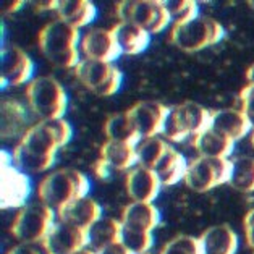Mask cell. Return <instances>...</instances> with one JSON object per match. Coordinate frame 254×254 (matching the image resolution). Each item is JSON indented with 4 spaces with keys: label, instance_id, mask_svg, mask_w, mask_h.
<instances>
[{
    "label": "cell",
    "instance_id": "cell-1",
    "mask_svg": "<svg viewBox=\"0 0 254 254\" xmlns=\"http://www.w3.org/2000/svg\"><path fill=\"white\" fill-rule=\"evenodd\" d=\"M71 139V127L64 119L34 123L11 154L16 169L26 175L51 169L60 147Z\"/></svg>",
    "mask_w": 254,
    "mask_h": 254
},
{
    "label": "cell",
    "instance_id": "cell-2",
    "mask_svg": "<svg viewBox=\"0 0 254 254\" xmlns=\"http://www.w3.org/2000/svg\"><path fill=\"white\" fill-rule=\"evenodd\" d=\"M79 31L62 20L49 21L39 33V49L52 65L76 68L79 59Z\"/></svg>",
    "mask_w": 254,
    "mask_h": 254
},
{
    "label": "cell",
    "instance_id": "cell-3",
    "mask_svg": "<svg viewBox=\"0 0 254 254\" xmlns=\"http://www.w3.org/2000/svg\"><path fill=\"white\" fill-rule=\"evenodd\" d=\"M88 191L89 182L81 172L75 169H60L49 173L39 183L38 196L39 201L59 212L68 204L86 197Z\"/></svg>",
    "mask_w": 254,
    "mask_h": 254
},
{
    "label": "cell",
    "instance_id": "cell-4",
    "mask_svg": "<svg viewBox=\"0 0 254 254\" xmlns=\"http://www.w3.org/2000/svg\"><path fill=\"white\" fill-rule=\"evenodd\" d=\"M28 107L41 122L59 120L65 115L68 97L54 76H38L31 79L26 88Z\"/></svg>",
    "mask_w": 254,
    "mask_h": 254
},
{
    "label": "cell",
    "instance_id": "cell-5",
    "mask_svg": "<svg viewBox=\"0 0 254 254\" xmlns=\"http://www.w3.org/2000/svg\"><path fill=\"white\" fill-rule=\"evenodd\" d=\"M55 214L57 212L42 201H29L18 210L10 232L20 243L42 241L55 225Z\"/></svg>",
    "mask_w": 254,
    "mask_h": 254
},
{
    "label": "cell",
    "instance_id": "cell-6",
    "mask_svg": "<svg viewBox=\"0 0 254 254\" xmlns=\"http://www.w3.org/2000/svg\"><path fill=\"white\" fill-rule=\"evenodd\" d=\"M210 123V110L196 102H183L173 105L167 115L162 136L173 142L193 139L206 131Z\"/></svg>",
    "mask_w": 254,
    "mask_h": 254
},
{
    "label": "cell",
    "instance_id": "cell-7",
    "mask_svg": "<svg viewBox=\"0 0 254 254\" xmlns=\"http://www.w3.org/2000/svg\"><path fill=\"white\" fill-rule=\"evenodd\" d=\"M170 38L173 44L183 52H199L224 39L225 29L217 20L197 16L188 23L175 24L172 28Z\"/></svg>",
    "mask_w": 254,
    "mask_h": 254
},
{
    "label": "cell",
    "instance_id": "cell-8",
    "mask_svg": "<svg viewBox=\"0 0 254 254\" xmlns=\"http://www.w3.org/2000/svg\"><path fill=\"white\" fill-rule=\"evenodd\" d=\"M232 172V160L217 157H196L188 164L185 172V185L196 193H207L219 185L228 183Z\"/></svg>",
    "mask_w": 254,
    "mask_h": 254
},
{
    "label": "cell",
    "instance_id": "cell-9",
    "mask_svg": "<svg viewBox=\"0 0 254 254\" xmlns=\"http://www.w3.org/2000/svg\"><path fill=\"white\" fill-rule=\"evenodd\" d=\"M117 16L120 21L133 23L149 34L164 31L170 23V16L164 2L157 0H125L117 5Z\"/></svg>",
    "mask_w": 254,
    "mask_h": 254
},
{
    "label": "cell",
    "instance_id": "cell-10",
    "mask_svg": "<svg viewBox=\"0 0 254 254\" xmlns=\"http://www.w3.org/2000/svg\"><path fill=\"white\" fill-rule=\"evenodd\" d=\"M75 75L84 88L101 97L115 94L120 89L123 79L122 71L115 65L109 64V62L88 59H81L75 68Z\"/></svg>",
    "mask_w": 254,
    "mask_h": 254
},
{
    "label": "cell",
    "instance_id": "cell-11",
    "mask_svg": "<svg viewBox=\"0 0 254 254\" xmlns=\"http://www.w3.org/2000/svg\"><path fill=\"white\" fill-rule=\"evenodd\" d=\"M0 206L2 209L23 207L31 194V180L24 172L16 169L7 152H0Z\"/></svg>",
    "mask_w": 254,
    "mask_h": 254
},
{
    "label": "cell",
    "instance_id": "cell-12",
    "mask_svg": "<svg viewBox=\"0 0 254 254\" xmlns=\"http://www.w3.org/2000/svg\"><path fill=\"white\" fill-rule=\"evenodd\" d=\"M134 165L136 160V144L120 141H107L104 142L96 160L94 172L99 178L109 177L112 172H128Z\"/></svg>",
    "mask_w": 254,
    "mask_h": 254
},
{
    "label": "cell",
    "instance_id": "cell-13",
    "mask_svg": "<svg viewBox=\"0 0 254 254\" xmlns=\"http://www.w3.org/2000/svg\"><path fill=\"white\" fill-rule=\"evenodd\" d=\"M170 107L156 101H139L128 112L139 139L162 134Z\"/></svg>",
    "mask_w": 254,
    "mask_h": 254
},
{
    "label": "cell",
    "instance_id": "cell-14",
    "mask_svg": "<svg viewBox=\"0 0 254 254\" xmlns=\"http://www.w3.org/2000/svg\"><path fill=\"white\" fill-rule=\"evenodd\" d=\"M33 60L23 49L7 46L0 55V79L3 86H21L31 81L33 76Z\"/></svg>",
    "mask_w": 254,
    "mask_h": 254
},
{
    "label": "cell",
    "instance_id": "cell-15",
    "mask_svg": "<svg viewBox=\"0 0 254 254\" xmlns=\"http://www.w3.org/2000/svg\"><path fill=\"white\" fill-rule=\"evenodd\" d=\"M31 109L21 101L13 97L3 99L0 104V134L3 139L23 138L33 125H31Z\"/></svg>",
    "mask_w": 254,
    "mask_h": 254
},
{
    "label": "cell",
    "instance_id": "cell-16",
    "mask_svg": "<svg viewBox=\"0 0 254 254\" xmlns=\"http://www.w3.org/2000/svg\"><path fill=\"white\" fill-rule=\"evenodd\" d=\"M79 54L88 60H99L112 64L122 55L112 29L94 28L84 33L79 39Z\"/></svg>",
    "mask_w": 254,
    "mask_h": 254
},
{
    "label": "cell",
    "instance_id": "cell-17",
    "mask_svg": "<svg viewBox=\"0 0 254 254\" xmlns=\"http://www.w3.org/2000/svg\"><path fill=\"white\" fill-rule=\"evenodd\" d=\"M127 193L134 202H151L156 199L160 188L157 175L152 170L142 165H134L131 170L127 172L125 177Z\"/></svg>",
    "mask_w": 254,
    "mask_h": 254
},
{
    "label": "cell",
    "instance_id": "cell-18",
    "mask_svg": "<svg viewBox=\"0 0 254 254\" xmlns=\"http://www.w3.org/2000/svg\"><path fill=\"white\" fill-rule=\"evenodd\" d=\"M46 243L54 254H71L88 246V232L57 219L49 237L46 238Z\"/></svg>",
    "mask_w": 254,
    "mask_h": 254
},
{
    "label": "cell",
    "instance_id": "cell-19",
    "mask_svg": "<svg viewBox=\"0 0 254 254\" xmlns=\"http://www.w3.org/2000/svg\"><path fill=\"white\" fill-rule=\"evenodd\" d=\"M209 128L232 141H240L253 129L245 114L238 109H222L210 112Z\"/></svg>",
    "mask_w": 254,
    "mask_h": 254
},
{
    "label": "cell",
    "instance_id": "cell-20",
    "mask_svg": "<svg viewBox=\"0 0 254 254\" xmlns=\"http://www.w3.org/2000/svg\"><path fill=\"white\" fill-rule=\"evenodd\" d=\"M102 217L101 206L91 197H81L57 212V219L68 225L78 227L88 232L89 228Z\"/></svg>",
    "mask_w": 254,
    "mask_h": 254
},
{
    "label": "cell",
    "instance_id": "cell-21",
    "mask_svg": "<svg viewBox=\"0 0 254 254\" xmlns=\"http://www.w3.org/2000/svg\"><path fill=\"white\" fill-rule=\"evenodd\" d=\"M202 254H235L238 250V237L227 224L209 227L199 237Z\"/></svg>",
    "mask_w": 254,
    "mask_h": 254
},
{
    "label": "cell",
    "instance_id": "cell-22",
    "mask_svg": "<svg viewBox=\"0 0 254 254\" xmlns=\"http://www.w3.org/2000/svg\"><path fill=\"white\" fill-rule=\"evenodd\" d=\"M160 214L157 207L151 202H134L127 204L122 210V225L134 228V230L149 232L159 225Z\"/></svg>",
    "mask_w": 254,
    "mask_h": 254
},
{
    "label": "cell",
    "instance_id": "cell-23",
    "mask_svg": "<svg viewBox=\"0 0 254 254\" xmlns=\"http://www.w3.org/2000/svg\"><path fill=\"white\" fill-rule=\"evenodd\" d=\"M112 33L120 52L125 55H136L144 52L151 41L149 33H146L142 28L128 21H119L112 28Z\"/></svg>",
    "mask_w": 254,
    "mask_h": 254
},
{
    "label": "cell",
    "instance_id": "cell-24",
    "mask_svg": "<svg viewBox=\"0 0 254 254\" xmlns=\"http://www.w3.org/2000/svg\"><path fill=\"white\" fill-rule=\"evenodd\" d=\"M122 241V220L101 217L88 230V248L99 253L110 245Z\"/></svg>",
    "mask_w": 254,
    "mask_h": 254
},
{
    "label": "cell",
    "instance_id": "cell-25",
    "mask_svg": "<svg viewBox=\"0 0 254 254\" xmlns=\"http://www.w3.org/2000/svg\"><path fill=\"white\" fill-rule=\"evenodd\" d=\"M194 149L199 152L202 157H217V159H228L232 156L235 141L225 138L219 133H215L214 129L207 128L206 131L194 136L191 139Z\"/></svg>",
    "mask_w": 254,
    "mask_h": 254
},
{
    "label": "cell",
    "instance_id": "cell-26",
    "mask_svg": "<svg viewBox=\"0 0 254 254\" xmlns=\"http://www.w3.org/2000/svg\"><path fill=\"white\" fill-rule=\"evenodd\" d=\"M59 20L68 23L73 28L88 26L96 20L97 10L89 0H60L57 5Z\"/></svg>",
    "mask_w": 254,
    "mask_h": 254
},
{
    "label": "cell",
    "instance_id": "cell-27",
    "mask_svg": "<svg viewBox=\"0 0 254 254\" xmlns=\"http://www.w3.org/2000/svg\"><path fill=\"white\" fill-rule=\"evenodd\" d=\"M187 169H188V164H187V160H185V157L170 146L152 172L157 175L162 187H170V185H175L180 180H183Z\"/></svg>",
    "mask_w": 254,
    "mask_h": 254
},
{
    "label": "cell",
    "instance_id": "cell-28",
    "mask_svg": "<svg viewBox=\"0 0 254 254\" xmlns=\"http://www.w3.org/2000/svg\"><path fill=\"white\" fill-rule=\"evenodd\" d=\"M228 185L240 193H254V159L240 156L232 160Z\"/></svg>",
    "mask_w": 254,
    "mask_h": 254
},
{
    "label": "cell",
    "instance_id": "cell-29",
    "mask_svg": "<svg viewBox=\"0 0 254 254\" xmlns=\"http://www.w3.org/2000/svg\"><path fill=\"white\" fill-rule=\"evenodd\" d=\"M169 147L170 144L164 138H160V136L139 139V142L136 144V160H138V165L154 170Z\"/></svg>",
    "mask_w": 254,
    "mask_h": 254
},
{
    "label": "cell",
    "instance_id": "cell-30",
    "mask_svg": "<svg viewBox=\"0 0 254 254\" xmlns=\"http://www.w3.org/2000/svg\"><path fill=\"white\" fill-rule=\"evenodd\" d=\"M107 141H120V142H129V144H138L139 136L136 133L131 120H129L128 112L115 114L109 117L104 127Z\"/></svg>",
    "mask_w": 254,
    "mask_h": 254
},
{
    "label": "cell",
    "instance_id": "cell-31",
    "mask_svg": "<svg viewBox=\"0 0 254 254\" xmlns=\"http://www.w3.org/2000/svg\"><path fill=\"white\" fill-rule=\"evenodd\" d=\"M164 7L170 16L173 26L188 23L199 16V8L193 0H169V2H164Z\"/></svg>",
    "mask_w": 254,
    "mask_h": 254
},
{
    "label": "cell",
    "instance_id": "cell-32",
    "mask_svg": "<svg viewBox=\"0 0 254 254\" xmlns=\"http://www.w3.org/2000/svg\"><path fill=\"white\" fill-rule=\"evenodd\" d=\"M122 243L133 254H147L154 245L152 233L134 230V228L122 225Z\"/></svg>",
    "mask_w": 254,
    "mask_h": 254
},
{
    "label": "cell",
    "instance_id": "cell-33",
    "mask_svg": "<svg viewBox=\"0 0 254 254\" xmlns=\"http://www.w3.org/2000/svg\"><path fill=\"white\" fill-rule=\"evenodd\" d=\"M159 254H202L199 238L191 235H177L162 246Z\"/></svg>",
    "mask_w": 254,
    "mask_h": 254
},
{
    "label": "cell",
    "instance_id": "cell-34",
    "mask_svg": "<svg viewBox=\"0 0 254 254\" xmlns=\"http://www.w3.org/2000/svg\"><path fill=\"white\" fill-rule=\"evenodd\" d=\"M240 104L241 112L250 122V125L254 129V84H246L240 92Z\"/></svg>",
    "mask_w": 254,
    "mask_h": 254
},
{
    "label": "cell",
    "instance_id": "cell-35",
    "mask_svg": "<svg viewBox=\"0 0 254 254\" xmlns=\"http://www.w3.org/2000/svg\"><path fill=\"white\" fill-rule=\"evenodd\" d=\"M7 254H54L46 243V240L36 241V243H18Z\"/></svg>",
    "mask_w": 254,
    "mask_h": 254
},
{
    "label": "cell",
    "instance_id": "cell-36",
    "mask_svg": "<svg viewBox=\"0 0 254 254\" xmlns=\"http://www.w3.org/2000/svg\"><path fill=\"white\" fill-rule=\"evenodd\" d=\"M243 230L248 248L254 253V207L250 209L243 219Z\"/></svg>",
    "mask_w": 254,
    "mask_h": 254
},
{
    "label": "cell",
    "instance_id": "cell-37",
    "mask_svg": "<svg viewBox=\"0 0 254 254\" xmlns=\"http://www.w3.org/2000/svg\"><path fill=\"white\" fill-rule=\"evenodd\" d=\"M97 254H133V253L120 241V243H115V245H110L107 248H104V250H101Z\"/></svg>",
    "mask_w": 254,
    "mask_h": 254
},
{
    "label": "cell",
    "instance_id": "cell-38",
    "mask_svg": "<svg viewBox=\"0 0 254 254\" xmlns=\"http://www.w3.org/2000/svg\"><path fill=\"white\" fill-rule=\"evenodd\" d=\"M246 81L248 84H254V64L246 70Z\"/></svg>",
    "mask_w": 254,
    "mask_h": 254
},
{
    "label": "cell",
    "instance_id": "cell-39",
    "mask_svg": "<svg viewBox=\"0 0 254 254\" xmlns=\"http://www.w3.org/2000/svg\"><path fill=\"white\" fill-rule=\"evenodd\" d=\"M71 254H97V253H96V251H92V250H89V248H84V250H79V251L71 253Z\"/></svg>",
    "mask_w": 254,
    "mask_h": 254
},
{
    "label": "cell",
    "instance_id": "cell-40",
    "mask_svg": "<svg viewBox=\"0 0 254 254\" xmlns=\"http://www.w3.org/2000/svg\"><path fill=\"white\" fill-rule=\"evenodd\" d=\"M251 146H253V149H254V129H253V133H251Z\"/></svg>",
    "mask_w": 254,
    "mask_h": 254
},
{
    "label": "cell",
    "instance_id": "cell-41",
    "mask_svg": "<svg viewBox=\"0 0 254 254\" xmlns=\"http://www.w3.org/2000/svg\"><path fill=\"white\" fill-rule=\"evenodd\" d=\"M251 5H253V7H254V2H251Z\"/></svg>",
    "mask_w": 254,
    "mask_h": 254
},
{
    "label": "cell",
    "instance_id": "cell-42",
    "mask_svg": "<svg viewBox=\"0 0 254 254\" xmlns=\"http://www.w3.org/2000/svg\"><path fill=\"white\" fill-rule=\"evenodd\" d=\"M147 254H149V253H147Z\"/></svg>",
    "mask_w": 254,
    "mask_h": 254
}]
</instances>
